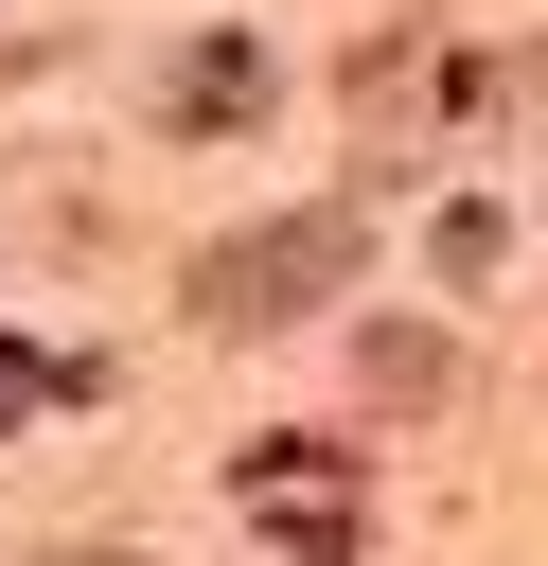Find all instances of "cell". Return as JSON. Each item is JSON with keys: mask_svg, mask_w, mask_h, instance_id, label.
<instances>
[{"mask_svg": "<svg viewBox=\"0 0 548 566\" xmlns=\"http://www.w3.org/2000/svg\"><path fill=\"white\" fill-rule=\"evenodd\" d=\"M354 389H371V407H442V336H407V318L354 336Z\"/></svg>", "mask_w": 548, "mask_h": 566, "instance_id": "obj_3", "label": "cell"}, {"mask_svg": "<svg viewBox=\"0 0 548 566\" xmlns=\"http://www.w3.org/2000/svg\"><path fill=\"white\" fill-rule=\"evenodd\" d=\"M35 407H88V354H18V336H0V442H18Z\"/></svg>", "mask_w": 548, "mask_h": 566, "instance_id": "obj_5", "label": "cell"}, {"mask_svg": "<svg viewBox=\"0 0 548 566\" xmlns=\"http://www.w3.org/2000/svg\"><path fill=\"white\" fill-rule=\"evenodd\" d=\"M230 513H247L283 566H354V548H371V478H354L336 442H301V424L230 460Z\"/></svg>", "mask_w": 548, "mask_h": 566, "instance_id": "obj_2", "label": "cell"}, {"mask_svg": "<svg viewBox=\"0 0 548 566\" xmlns=\"http://www.w3.org/2000/svg\"><path fill=\"white\" fill-rule=\"evenodd\" d=\"M354 265H371V195H318V212L230 230V248L194 265V318H212V336H283V318H318Z\"/></svg>", "mask_w": 548, "mask_h": 566, "instance_id": "obj_1", "label": "cell"}, {"mask_svg": "<svg viewBox=\"0 0 548 566\" xmlns=\"http://www.w3.org/2000/svg\"><path fill=\"white\" fill-rule=\"evenodd\" d=\"M495 248H513V212H495V195H460V212H442V283H495Z\"/></svg>", "mask_w": 548, "mask_h": 566, "instance_id": "obj_6", "label": "cell"}, {"mask_svg": "<svg viewBox=\"0 0 548 566\" xmlns=\"http://www.w3.org/2000/svg\"><path fill=\"white\" fill-rule=\"evenodd\" d=\"M53 566H124V548H53Z\"/></svg>", "mask_w": 548, "mask_h": 566, "instance_id": "obj_7", "label": "cell"}, {"mask_svg": "<svg viewBox=\"0 0 548 566\" xmlns=\"http://www.w3.org/2000/svg\"><path fill=\"white\" fill-rule=\"evenodd\" d=\"M247 106H265V53H247V35H230V53H194V71H177V124H247Z\"/></svg>", "mask_w": 548, "mask_h": 566, "instance_id": "obj_4", "label": "cell"}]
</instances>
